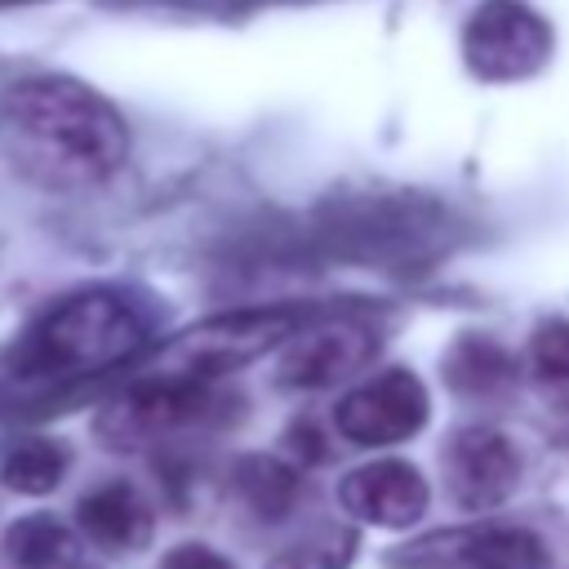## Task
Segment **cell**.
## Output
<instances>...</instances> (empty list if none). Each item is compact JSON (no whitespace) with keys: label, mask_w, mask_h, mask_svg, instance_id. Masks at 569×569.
Wrapping results in <instances>:
<instances>
[{"label":"cell","mask_w":569,"mask_h":569,"mask_svg":"<svg viewBox=\"0 0 569 569\" xmlns=\"http://www.w3.org/2000/svg\"><path fill=\"white\" fill-rule=\"evenodd\" d=\"M378 338L365 325L338 320V325H316V329H298L276 360V382L280 387H333L351 373H360L373 356Z\"/></svg>","instance_id":"cell-7"},{"label":"cell","mask_w":569,"mask_h":569,"mask_svg":"<svg viewBox=\"0 0 569 569\" xmlns=\"http://www.w3.org/2000/svg\"><path fill=\"white\" fill-rule=\"evenodd\" d=\"M302 311L298 307H244V311H222L209 316L191 329H182L178 338H169L147 373L156 378H191V382H213L258 356H267L271 347H284L298 329H302Z\"/></svg>","instance_id":"cell-3"},{"label":"cell","mask_w":569,"mask_h":569,"mask_svg":"<svg viewBox=\"0 0 569 569\" xmlns=\"http://www.w3.org/2000/svg\"><path fill=\"white\" fill-rule=\"evenodd\" d=\"M160 569H236V565H231L222 551L204 547V542H182V547H173V551L164 556Z\"/></svg>","instance_id":"cell-18"},{"label":"cell","mask_w":569,"mask_h":569,"mask_svg":"<svg viewBox=\"0 0 569 569\" xmlns=\"http://www.w3.org/2000/svg\"><path fill=\"white\" fill-rule=\"evenodd\" d=\"M147 342V316L116 289H84L49 307L27 333L18 365L31 378H89L133 360Z\"/></svg>","instance_id":"cell-2"},{"label":"cell","mask_w":569,"mask_h":569,"mask_svg":"<svg viewBox=\"0 0 569 569\" xmlns=\"http://www.w3.org/2000/svg\"><path fill=\"white\" fill-rule=\"evenodd\" d=\"M427 409H431V400H427V387L418 382V373L382 369L338 400L333 422H338L342 440L373 449V445H400V440L418 436L427 422Z\"/></svg>","instance_id":"cell-6"},{"label":"cell","mask_w":569,"mask_h":569,"mask_svg":"<svg viewBox=\"0 0 569 569\" xmlns=\"http://www.w3.org/2000/svg\"><path fill=\"white\" fill-rule=\"evenodd\" d=\"M4 551L22 569H76V538L53 516H22L4 533Z\"/></svg>","instance_id":"cell-12"},{"label":"cell","mask_w":569,"mask_h":569,"mask_svg":"<svg viewBox=\"0 0 569 569\" xmlns=\"http://www.w3.org/2000/svg\"><path fill=\"white\" fill-rule=\"evenodd\" d=\"M0 151L44 191H93L129 160V129L89 84L31 76L0 93Z\"/></svg>","instance_id":"cell-1"},{"label":"cell","mask_w":569,"mask_h":569,"mask_svg":"<svg viewBox=\"0 0 569 569\" xmlns=\"http://www.w3.org/2000/svg\"><path fill=\"white\" fill-rule=\"evenodd\" d=\"M533 373L547 391L569 396V320H551L533 333Z\"/></svg>","instance_id":"cell-17"},{"label":"cell","mask_w":569,"mask_h":569,"mask_svg":"<svg viewBox=\"0 0 569 569\" xmlns=\"http://www.w3.org/2000/svg\"><path fill=\"white\" fill-rule=\"evenodd\" d=\"M351 551H356V533L329 525V529H316L311 538L284 547L267 569H347Z\"/></svg>","instance_id":"cell-16"},{"label":"cell","mask_w":569,"mask_h":569,"mask_svg":"<svg viewBox=\"0 0 569 569\" xmlns=\"http://www.w3.org/2000/svg\"><path fill=\"white\" fill-rule=\"evenodd\" d=\"M445 476L462 511H489L511 498L520 480V453L493 427H462L445 453Z\"/></svg>","instance_id":"cell-8"},{"label":"cell","mask_w":569,"mask_h":569,"mask_svg":"<svg viewBox=\"0 0 569 569\" xmlns=\"http://www.w3.org/2000/svg\"><path fill=\"white\" fill-rule=\"evenodd\" d=\"M236 493L249 502L253 516L262 520H284L298 502V471L280 458H267V453H253V458H240L236 467Z\"/></svg>","instance_id":"cell-13"},{"label":"cell","mask_w":569,"mask_h":569,"mask_svg":"<svg viewBox=\"0 0 569 569\" xmlns=\"http://www.w3.org/2000/svg\"><path fill=\"white\" fill-rule=\"evenodd\" d=\"M462 58L489 84L525 80L551 58V27L525 0H480L462 31Z\"/></svg>","instance_id":"cell-4"},{"label":"cell","mask_w":569,"mask_h":569,"mask_svg":"<svg viewBox=\"0 0 569 569\" xmlns=\"http://www.w3.org/2000/svg\"><path fill=\"white\" fill-rule=\"evenodd\" d=\"M67 467H71L67 445L31 436V440H18V445L4 453V462H0V480H4L13 493L40 498V493H53V489L62 485Z\"/></svg>","instance_id":"cell-14"},{"label":"cell","mask_w":569,"mask_h":569,"mask_svg":"<svg viewBox=\"0 0 569 569\" xmlns=\"http://www.w3.org/2000/svg\"><path fill=\"white\" fill-rule=\"evenodd\" d=\"M76 525L107 556L142 551L151 542V529H156L147 498L133 485H124V480H107V485L89 489L80 498V507H76Z\"/></svg>","instance_id":"cell-10"},{"label":"cell","mask_w":569,"mask_h":569,"mask_svg":"<svg viewBox=\"0 0 569 569\" xmlns=\"http://www.w3.org/2000/svg\"><path fill=\"white\" fill-rule=\"evenodd\" d=\"M445 369H449V382H453L458 391H493V387H502V382L516 373L511 356H507L493 338H462V342L449 351Z\"/></svg>","instance_id":"cell-15"},{"label":"cell","mask_w":569,"mask_h":569,"mask_svg":"<svg viewBox=\"0 0 569 569\" xmlns=\"http://www.w3.org/2000/svg\"><path fill=\"white\" fill-rule=\"evenodd\" d=\"M0 4H31V0H0Z\"/></svg>","instance_id":"cell-19"},{"label":"cell","mask_w":569,"mask_h":569,"mask_svg":"<svg viewBox=\"0 0 569 569\" xmlns=\"http://www.w3.org/2000/svg\"><path fill=\"white\" fill-rule=\"evenodd\" d=\"M338 502L347 516L378 525V529H409L413 520H422L431 493L427 480L413 462L405 458H373L356 471L342 476L338 485Z\"/></svg>","instance_id":"cell-9"},{"label":"cell","mask_w":569,"mask_h":569,"mask_svg":"<svg viewBox=\"0 0 569 569\" xmlns=\"http://www.w3.org/2000/svg\"><path fill=\"white\" fill-rule=\"evenodd\" d=\"M213 409V391L209 382H191V378H156L142 373L124 396H116L102 413H98V436L111 449H142L156 436H169L178 427L200 422Z\"/></svg>","instance_id":"cell-5"},{"label":"cell","mask_w":569,"mask_h":569,"mask_svg":"<svg viewBox=\"0 0 569 569\" xmlns=\"http://www.w3.org/2000/svg\"><path fill=\"white\" fill-rule=\"evenodd\" d=\"M467 569H551L547 542L525 525H476L445 538Z\"/></svg>","instance_id":"cell-11"}]
</instances>
